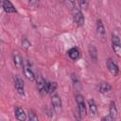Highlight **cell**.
Returning a JSON list of instances; mask_svg holds the SVG:
<instances>
[{
	"mask_svg": "<svg viewBox=\"0 0 121 121\" xmlns=\"http://www.w3.org/2000/svg\"><path fill=\"white\" fill-rule=\"evenodd\" d=\"M23 70H24V74L26 76V78L30 80V81H34L35 80V74L31 69L30 63L28 62L27 60L23 61Z\"/></svg>",
	"mask_w": 121,
	"mask_h": 121,
	"instance_id": "cell-1",
	"label": "cell"
},
{
	"mask_svg": "<svg viewBox=\"0 0 121 121\" xmlns=\"http://www.w3.org/2000/svg\"><path fill=\"white\" fill-rule=\"evenodd\" d=\"M35 79H36L37 87H38V90H39L40 94L41 95H46V84H47V82L45 81V79L40 74L35 75Z\"/></svg>",
	"mask_w": 121,
	"mask_h": 121,
	"instance_id": "cell-2",
	"label": "cell"
},
{
	"mask_svg": "<svg viewBox=\"0 0 121 121\" xmlns=\"http://www.w3.org/2000/svg\"><path fill=\"white\" fill-rule=\"evenodd\" d=\"M76 101L78 104V112L80 113V115L83 117L87 114V108L85 105V101H84V97L81 95H76Z\"/></svg>",
	"mask_w": 121,
	"mask_h": 121,
	"instance_id": "cell-3",
	"label": "cell"
},
{
	"mask_svg": "<svg viewBox=\"0 0 121 121\" xmlns=\"http://www.w3.org/2000/svg\"><path fill=\"white\" fill-rule=\"evenodd\" d=\"M112 49H113L114 53L118 57H121V42H120V39L117 35L112 34Z\"/></svg>",
	"mask_w": 121,
	"mask_h": 121,
	"instance_id": "cell-4",
	"label": "cell"
},
{
	"mask_svg": "<svg viewBox=\"0 0 121 121\" xmlns=\"http://www.w3.org/2000/svg\"><path fill=\"white\" fill-rule=\"evenodd\" d=\"M14 86L15 89L17 91V93L21 95H25V85H24V81L23 79L19 77V76H15L14 77Z\"/></svg>",
	"mask_w": 121,
	"mask_h": 121,
	"instance_id": "cell-5",
	"label": "cell"
},
{
	"mask_svg": "<svg viewBox=\"0 0 121 121\" xmlns=\"http://www.w3.org/2000/svg\"><path fill=\"white\" fill-rule=\"evenodd\" d=\"M73 19H74V22L78 25V26H83L84 25V16L82 14V12L78 9H73Z\"/></svg>",
	"mask_w": 121,
	"mask_h": 121,
	"instance_id": "cell-6",
	"label": "cell"
},
{
	"mask_svg": "<svg viewBox=\"0 0 121 121\" xmlns=\"http://www.w3.org/2000/svg\"><path fill=\"white\" fill-rule=\"evenodd\" d=\"M107 68H108L109 72H110L112 76H117L118 73H119L118 65H117L112 59H108V60H107Z\"/></svg>",
	"mask_w": 121,
	"mask_h": 121,
	"instance_id": "cell-7",
	"label": "cell"
},
{
	"mask_svg": "<svg viewBox=\"0 0 121 121\" xmlns=\"http://www.w3.org/2000/svg\"><path fill=\"white\" fill-rule=\"evenodd\" d=\"M51 103H52V106L56 112H60L61 110V100H60V97L59 96V95L54 94L52 95Z\"/></svg>",
	"mask_w": 121,
	"mask_h": 121,
	"instance_id": "cell-8",
	"label": "cell"
},
{
	"mask_svg": "<svg viewBox=\"0 0 121 121\" xmlns=\"http://www.w3.org/2000/svg\"><path fill=\"white\" fill-rule=\"evenodd\" d=\"M2 8L7 13H15L16 9L13 6V4L9 0H3L2 1Z\"/></svg>",
	"mask_w": 121,
	"mask_h": 121,
	"instance_id": "cell-9",
	"label": "cell"
},
{
	"mask_svg": "<svg viewBox=\"0 0 121 121\" xmlns=\"http://www.w3.org/2000/svg\"><path fill=\"white\" fill-rule=\"evenodd\" d=\"M96 32H97L98 36L102 40L105 39V37H106V30H105V26H104V25H103V23H102V21L100 19H98L96 21Z\"/></svg>",
	"mask_w": 121,
	"mask_h": 121,
	"instance_id": "cell-10",
	"label": "cell"
},
{
	"mask_svg": "<svg viewBox=\"0 0 121 121\" xmlns=\"http://www.w3.org/2000/svg\"><path fill=\"white\" fill-rule=\"evenodd\" d=\"M15 116L18 120L20 121H25L26 118V113L21 107H16L15 108Z\"/></svg>",
	"mask_w": 121,
	"mask_h": 121,
	"instance_id": "cell-11",
	"label": "cell"
},
{
	"mask_svg": "<svg viewBox=\"0 0 121 121\" xmlns=\"http://www.w3.org/2000/svg\"><path fill=\"white\" fill-rule=\"evenodd\" d=\"M109 114L114 119L117 118V115H118V112H117V108H116V105H115V102L114 101H112L111 104H110V108H109Z\"/></svg>",
	"mask_w": 121,
	"mask_h": 121,
	"instance_id": "cell-12",
	"label": "cell"
},
{
	"mask_svg": "<svg viewBox=\"0 0 121 121\" xmlns=\"http://www.w3.org/2000/svg\"><path fill=\"white\" fill-rule=\"evenodd\" d=\"M111 89H112V86H111V84H110V83L105 82V81H102V82H100V83H99L98 90H99V92H100V93H102V94L108 93V92H110V91H111Z\"/></svg>",
	"mask_w": 121,
	"mask_h": 121,
	"instance_id": "cell-13",
	"label": "cell"
},
{
	"mask_svg": "<svg viewBox=\"0 0 121 121\" xmlns=\"http://www.w3.org/2000/svg\"><path fill=\"white\" fill-rule=\"evenodd\" d=\"M88 104H89V111H90V113L92 116H95L96 113H97V107H96V104L95 102L94 99H90L88 101Z\"/></svg>",
	"mask_w": 121,
	"mask_h": 121,
	"instance_id": "cell-14",
	"label": "cell"
},
{
	"mask_svg": "<svg viewBox=\"0 0 121 121\" xmlns=\"http://www.w3.org/2000/svg\"><path fill=\"white\" fill-rule=\"evenodd\" d=\"M68 55L72 60H78L80 56V52L78 50V48L77 47H72L71 49H69L68 51Z\"/></svg>",
	"mask_w": 121,
	"mask_h": 121,
	"instance_id": "cell-15",
	"label": "cell"
},
{
	"mask_svg": "<svg viewBox=\"0 0 121 121\" xmlns=\"http://www.w3.org/2000/svg\"><path fill=\"white\" fill-rule=\"evenodd\" d=\"M13 63H14V65L17 68H19V67H21L23 65V60L21 59L20 54L17 51H14L13 52Z\"/></svg>",
	"mask_w": 121,
	"mask_h": 121,
	"instance_id": "cell-16",
	"label": "cell"
},
{
	"mask_svg": "<svg viewBox=\"0 0 121 121\" xmlns=\"http://www.w3.org/2000/svg\"><path fill=\"white\" fill-rule=\"evenodd\" d=\"M89 55H90L91 59L94 61H96L97 60V50H96V48L93 44H91L89 46Z\"/></svg>",
	"mask_w": 121,
	"mask_h": 121,
	"instance_id": "cell-17",
	"label": "cell"
},
{
	"mask_svg": "<svg viewBox=\"0 0 121 121\" xmlns=\"http://www.w3.org/2000/svg\"><path fill=\"white\" fill-rule=\"evenodd\" d=\"M57 89V83L56 82H47L46 84V94H53Z\"/></svg>",
	"mask_w": 121,
	"mask_h": 121,
	"instance_id": "cell-18",
	"label": "cell"
},
{
	"mask_svg": "<svg viewBox=\"0 0 121 121\" xmlns=\"http://www.w3.org/2000/svg\"><path fill=\"white\" fill-rule=\"evenodd\" d=\"M64 5L66 6V8H68L69 9H74L75 6H76V0H63Z\"/></svg>",
	"mask_w": 121,
	"mask_h": 121,
	"instance_id": "cell-19",
	"label": "cell"
},
{
	"mask_svg": "<svg viewBox=\"0 0 121 121\" xmlns=\"http://www.w3.org/2000/svg\"><path fill=\"white\" fill-rule=\"evenodd\" d=\"M28 118H29L30 121H37L38 120V116L36 115V113L33 111L28 112Z\"/></svg>",
	"mask_w": 121,
	"mask_h": 121,
	"instance_id": "cell-20",
	"label": "cell"
},
{
	"mask_svg": "<svg viewBox=\"0 0 121 121\" xmlns=\"http://www.w3.org/2000/svg\"><path fill=\"white\" fill-rule=\"evenodd\" d=\"M78 3L80 9H86L88 6V0H78Z\"/></svg>",
	"mask_w": 121,
	"mask_h": 121,
	"instance_id": "cell-21",
	"label": "cell"
},
{
	"mask_svg": "<svg viewBox=\"0 0 121 121\" xmlns=\"http://www.w3.org/2000/svg\"><path fill=\"white\" fill-rule=\"evenodd\" d=\"M22 44H23V47L26 48V49H28V48L30 47V45H31V43H30L26 39H24V40L22 41Z\"/></svg>",
	"mask_w": 121,
	"mask_h": 121,
	"instance_id": "cell-22",
	"label": "cell"
},
{
	"mask_svg": "<svg viewBox=\"0 0 121 121\" xmlns=\"http://www.w3.org/2000/svg\"><path fill=\"white\" fill-rule=\"evenodd\" d=\"M29 4L33 7H37L39 5V0H29Z\"/></svg>",
	"mask_w": 121,
	"mask_h": 121,
	"instance_id": "cell-23",
	"label": "cell"
},
{
	"mask_svg": "<svg viewBox=\"0 0 121 121\" xmlns=\"http://www.w3.org/2000/svg\"><path fill=\"white\" fill-rule=\"evenodd\" d=\"M101 120H106V121H112V120H113V118L109 114V115H107V116H104V117H102L101 118Z\"/></svg>",
	"mask_w": 121,
	"mask_h": 121,
	"instance_id": "cell-24",
	"label": "cell"
}]
</instances>
